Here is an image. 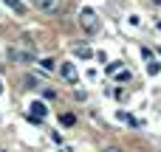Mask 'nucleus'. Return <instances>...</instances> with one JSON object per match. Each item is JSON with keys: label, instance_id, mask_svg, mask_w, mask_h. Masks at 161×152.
<instances>
[{"label": "nucleus", "instance_id": "2", "mask_svg": "<svg viewBox=\"0 0 161 152\" xmlns=\"http://www.w3.org/2000/svg\"><path fill=\"white\" fill-rule=\"evenodd\" d=\"M6 56L11 59V62H23V65H31L37 56H34V51H20V48H8L6 51Z\"/></svg>", "mask_w": 161, "mask_h": 152}, {"label": "nucleus", "instance_id": "7", "mask_svg": "<svg viewBox=\"0 0 161 152\" xmlns=\"http://www.w3.org/2000/svg\"><path fill=\"white\" fill-rule=\"evenodd\" d=\"M3 3H6L14 14H25V3H23V0H3Z\"/></svg>", "mask_w": 161, "mask_h": 152}, {"label": "nucleus", "instance_id": "11", "mask_svg": "<svg viewBox=\"0 0 161 152\" xmlns=\"http://www.w3.org/2000/svg\"><path fill=\"white\" fill-rule=\"evenodd\" d=\"M158 71H161V65H158V62H150V65H147V73H150V76H156Z\"/></svg>", "mask_w": 161, "mask_h": 152}, {"label": "nucleus", "instance_id": "12", "mask_svg": "<svg viewBox=\"0 0 161 152\" xmlns=\"http://www.w3.org/2000/svg\"><path fill=\"white\" fill-rule=\"evenodd\" d=\"M108 152H116V149H108Z\"/></svg>", "mask_w": 161, "mask_h": 152}, {"label": "nucleus", "instance_id": "4", "mask_svg": "<svg viewBox=\"0 0 161 152\" xmlns=\"http://www.w3.org/2000/svg\"><path fill=\"white\" fill-rule=\"evenodd\" d=\"M59 73H62V79L71 82V85H76V79H79V73H76V68H74L71 62H65V65L59 68Z\"/></svg>", "mask_w": 161, "mask_h": 152}, {"label": "nucleus", "instance_id": "9", "mask_svg": "<svg viewBox=\"0 0 161 152\" xmlns=\"http://www.w3.org/2000/svg\"><path fill=\"white\" fill-rule=\"evenodd\" d=\"M76 56H79V59H88V56H91V48H85V45L76 48Z\"/></svg>", "mask_w": 161, "mask_h": 152}, {"label": "nucleus", "instance_id": "8", "mask_svg": "<svg viewBox=\"0 0 161 152\" xmlns=\"http://www.w3.org/2000/svg\"><path fill=\"white\" fill-rule=\"evenodd\" d=\"M40 68H42V71H54V68H57V62L48 56V59H40Z\"/></svg>", "mask_w": 161, "mask_h": 152}, {"label": "nucleus", "instance_id": "6", "mask_svg": "<svg viewBox=\"0 0 161 152\" xmlns=\"http://www.w3.org/2000/svg\"><path fill=\"white\" fill-rule=\"evenodd\" d=\"M116 118H119V121H125V124H130V127H142V121H139V118H133V116H130V113H125V110H119V113H116Z\"/></svg>", "mask_w": 161, "mask_h": 152}, {"label": "nucleus", "instance_id": "5", "mask_svg": "<svg viewBox=\"0 0 161 152\" xmlns=\"http://www.w3.org/2000/svg\"><path fill=\"white\" fill-rule=\"evenodd\" d=\"M28 110H31V113H28V116H34V118H42V116H45V113H48V110H45V104H42V102H31V107H28Z\"/></svg>", "mask_w": 161, "mask_h": 152}, {"label": "nucleus", "instance_id": "13", "mask_svg": "<svg viewBox=\"0 0 161 152\" xmlns=\"http://www.w3.org/2000/svg\"><path fill=\"white\" fill-rule=\"evenodd\" d=\"M158 3H161V0H158Z\"/></svg>", "mask_w": 161, "mask_h": 152}, {"label": "nucleus", "instance_id": "3", "mask_svg": "<svg viewBox=\"0 0 161 152\" xmlns=\"http://www.w3.org/2000/svg\"><path fill=\"white\" fill-rule=\"evenodd\" d=\"M42 14H57L59 11V0H31Z\"/></svg>", "mask_w": 161, "mask_h": 152}, {"label": "nucleus", "instance_id": "10", "mask_svg": "<svg viewBox=\"0 0 161 152\" xmlns=\"http://www.w3.org/2000/svg\"><path fill=\"white\" fill-rule=\"evenodd\" d=\"M59 121H62V124H65V127H71V124H76V118H74V116H71V113H65V116H62V118H59Z\"/></svg>", "mask_w": 161, "mask_h": 152}, {"label": "nucleus", "instance_id": "1", "mask_svg": "<svg viewBox=\"0 0 161 152\" xmlns=\"http://www.w3.org/2000/svg\"><path fill=\"white\" fill-rule=\"evenodd\" d=\"M79 25H82L88 34L99 31V17H96V11H93V8H82V11H79Z\"/></svg>", "mask_w": 161, "mask_h": 152}]
</instances>
